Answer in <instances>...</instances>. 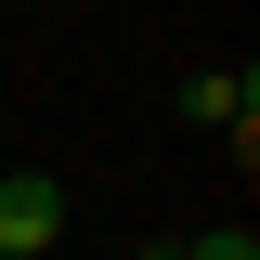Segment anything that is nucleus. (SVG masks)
I'll use <instances>...</instances> for the list:
<instances>
[{"label": "nucleus", "mask_w": 260, "mask_h": 260, "mask_svg": "<svg viewBox=\"0 0 260 260\" xmlns=\"http://www.w3.org/2000/svg\"><path fill=\"white\" fill-rule=\"evenodd\" d=\"M65 234V182L52 169H0V260H39Z\"/></svg>", "instance_id": "nucleus-1"}, {"label": "nucleus", "mask_w": 260, "mask_h": 260, "mask_svg": "<svg viewBox=\"0 0 260 260\" xmlns=\"http://www.w3.org/2000/svg\"><path fill=\"white\" fill-rule=\"evenodd\" d=\"M182 117H208V130H247V117H260V78H247V65H208V78H182Z\"/></svg>", "instance_id": "nucleus-2"}, {"label": "nucleus", "mask_w": 260, "mask_h": 260, "mask_svg": "<svg viewBox=\"0 0 260 260\" xmlns=\"http://www.w3.org/2000/svg\"><path fill=\"white\" fill-rule=\"evenodd\" d=\"M182 260H260V234H182Z\"/></svg>", "instance_id": "nucleus-3"}]
</instances>
